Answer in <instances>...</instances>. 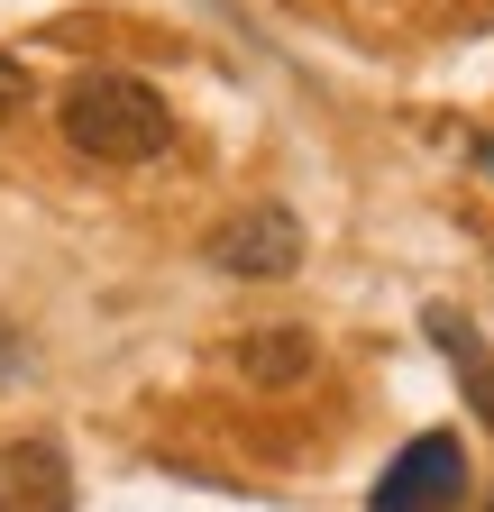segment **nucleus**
I'll list each match as a JSON object with an SVG mask.
<instances>
[{"label":"nucleus","instance_id":"obj_4","mask_svg":"<svg viewBox=\"0 0 494 512\" xmlns=\"http://www.w3.org/2000/svg\"><path fill=\"white\" fill-rule=\"evenodd\" d=\"M0 512H74V458L55 439L0 448Z\"/></svg>","mask_w":494,"mask_h":512},{"label":"nucleus","instance_id":"obj_7","mask_svg":"<svg viewBox=\"0 0 494 512\" xmlns=\"http://www.w3.org/2000/svg\"><path fill=\"white\" fill-rule=\"evenodd\" d=\"M10 110H28V64L0 55V119H10Z\"/></svg>","mask_w":494,"mask_h":512},{"label":"nucleus","instance_id":"obj_5","mask_svg":"<svg viewBox=\"0 0 494 512\" xmlns=\"http://www.w3.org/2000/svg\"><path fill=\"white\" fill-rule=\"evenodd\" d=\"M421 330H430V348H440V357L458 366V384H467L476 421L494 430V348L476 339V320H467V311H449V302H430V311H421Z\"/></svg>","mask_w":494,"mask_h":512},{"label":"nucleus","instance_id":"obj_9","mask_svg":"<svg viewBox=\"0 0 494 512\" xmlns=\"http://www.w3.org/2000/svg\"><path fill=\"white\" fill-rule=\"evenodd\" d=\"M485 512H494V503H485Z\"/></svg>","mask_w":494,"mask_h":512},{"label":"nucleus","instance_id":"obj_3","mask_svg":"<svg viewBox=\"0 0 494 512\" xmlns=\"http://www.w3.org/2000/svg\"><path fill=\"white\" fill-rule=\"evenodd\" d=\"M211 256L229 275H293L302 266V220L275 211V202H257V211H238V220L211 229Z\"/></svg>","mask_w":494,"mask_h":512},{"label":"nucleus","instance_id":"obj_8","mask_svg":"<svg viewBox=\"0 0 494 512\" xmlns=\"http://www.w3.org/2000/svg\"><path fill=\"white\" fill-rule=\"evenodd\" d=\"M467 156H476V165H485V174H494V138H476V147H467Z\"/></svg>","mask_w":494,"mask_h":512},{"label":"nucleus","instance_id":"obj_1","mask_svg":"<svg viewBox=\"0 0 494 512\" xmlns=\"http://www.w3.org/2000/svg\"><path fill=\"white\" fill-rule=\"evenodd\" d=\"M55 119H65V147H83L92 165H147L174 147V110L138 74H83Z\"/></svg>","mask_w":494,"mask_h":512},{"label":"nucleus","instance_id":"obj_2","mask_svg":"<svg viewBox=\"0 0 494 512\" xmlns=\"http://www.w3.org/2000/svg\"><path fill=\"white\" fill-rule=\"evenodd\" d=\"M458 503H467V448L449 430L403 439V458L376 476V494H366V512H458Z\"/></svg>","mask_w":494,"mask_h":512},{"label":"nucleus","instance_id":"obj_6","mask_svg":"<svg viewBox=\"0 0 494 512\" xmlns=\"http://www.w3.org/2000/svg\"><path fill=\"white\" fill-rule=\"evenodd\" d=\"M312 330H293V320H266V330H247L238 339V375L247 384H302V375H312Z\"/></svg>","mask_w":494,"mask_h":512}]
</instances>
